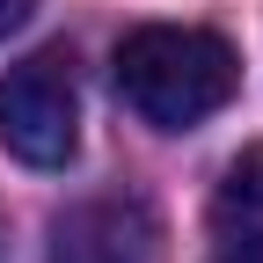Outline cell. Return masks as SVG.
<instances>
[{
	"label": "cell",
	"mask_w": 263,
	"mask_h": 263,
	"mask_svg": "<svg viewBox=\"0 0 263 263\" xmlns=\"http://www.w3.org/2000/svg\"><path fill=\"white\" fill-rule=\"evenodd\" d=\"M241 88V59L219 29L190 22H146L117 44V95L139 110L154 132H190L219 117Z\"/></svg>",
	"instance_id": "cell-1"
},
{
	"label": "cell",
	"mask_w": 263,
	"mask_h": 263,
	"mask_svg": "<svg viewBox=\"0 0 263 263\" xmlns=\"http://www.w3.org/2000/svg\"><path fill=\"white\" fill-rule=\"evenodd\" d=\"M0 146L22 168H66L73 161V146H81V81H73V51L66 44L8 66V81H0Z\"/></svg>",
	"instance_id": "cell-2"
},
{
	"label": "cell",
	"mask_w": 263,
	"mask_h": 263,
	"mask_svg": "<svg viewBox=\"0 0 263 263\" xmlns=\"http://www.w3.org/2000/svg\"><path fill=\"white\" fill-rule=\"evenodd\" d=\"M51 263H161V219L132 190L81 197L51 219Z\"/></svg>",
	"instance_id": "cell-3"
},
{
	"label": "cell",
	"mask_w": 263,
	"mask_h": 263,
	"mask_svg": "<svg viewBox=\"0 0 263 263\" xmlns=\"http://www.w3.org/2000/svg\"><path fill=\"white\" fill-rule=\"evenodd\" d=\"M212 263H263V146H241L212 190Z\"/></svg>",
	"instance_id": "cell-4"
},
{
	"label": "cell",
	"mask_w": 263,
	"mask_h": 263,
	"mask_svg": "<svg viewBox=\"0 0 263 263\" xmlns=\"http://www.w3.org/2000/svg\"><path fill=\"white\" fill-rule=\"evenodd\" d=\"M29 8H37V0H0V37H15V29L29 22Z\"/></svg>",
	"instance_id": "cell-5"
}]
</instances>
